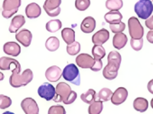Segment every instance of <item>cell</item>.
Listing matches in <instances>:
<instances>
[{"mask_svg":"<svg viewBox=\"0 0 153 114\" xmlns=\"http://www.w3.org/2000/svg\"><path fill=\"white\" fill-rule=\"evenodd\" d=\"M103 109V101L100 100H95L92 104H90L88 108V113L91 114H99Z\"/></svg>","mask_w":153,"mask_h":114,"instance_id":"83f0119b","label":"cell"},{"mask_svg":"<svg viewBox=\"0 0 153 114\" xmlns=\"http://www.w3.org/2000/svg\"><path fill=\"white\" fill-rule=\"evenodd\" d=\"M105 21L110 24L120 22L123 19V15L119 11H110L104 15Z\"/></svg>","mask_w":153,"mask_h":114,"instance_id":"7402d4cb","label":"cell"},{"mask_svg":"<svg viewBox=\"0 0 153 114\" xmlns=\"http://www.w3.org/2000/svg\"><path fill=\"white\" fill-rule=\"evenodd\" d=\"M95 59L87 53H81L76 58V63L77 66L82 69H91L94 65Z\"/></svg>","mask_w":153,"mask_h":114,"instance_id":"7c38bea8","label":"cell"},{"mask_svg":"<svg viewBox=\"0 0 153 114\" xmlns=\"http://www.w3.org/2000/svg\"><path fill=\"white\" fill-rule=\"evenodd\" d=\"M62 76V71L58 66H53L49 67L45 72V78L51 82H57Z\"/></svg>","mask_w":153,"mask_h":114,"instance_id":"9a60e30c","label":"cell"},{"mask_svg":"<svg viewBox=\"0 0 153 114\" xmlns=\"http://www.w3.org/2000/svg\"><path fill=\"white\" fill-rule=\"evenodd\" d=\"M61 4V0H45L44 3L43 9L45 11L47 15L50 17H56L61 13L60 5Z\"/></svg>","mask_w":153,"mask_h":114,"instance_id":"ba28073f","label":"cell"},{"mask_svg":"<svg viewBox=\"0 0 153 114\" xmlns=\"http://www.w3.org/2000/svg\"><path fill=\"white\" fill-rule=\"evenodd\" d=\"M12 105V100L9 97L0 94V109H6Z\"/></svg>","mask_w":153,"mask_h":114,"instance_id":"836d02e7","label":"cell"},{"mask_svg":"<svg viewBox=\"0 0 153 114\" xmlns=\"http://www.w3.org/2000/svg\"><path fill=\"white\" fill-rule=\"evenodd\" d=\"M3 51L7 55L18 56L21 53V47L16 42H7L4 44Z\"/></svg>","mask_w":153,"mask_h":114,"instance_id":"e0dca14e","label":"cell"},{"mask_svg":"<svg viewBox=\"0 0 153 114\" xmlns=\"http://www.w3.org/2000/svg\"><path fill=\"white\" fill-rule=\"evenodd\" d=\"M133 107L136 111L140 113L146 112L149 107L148 100L143 97H137L133 101Z\"/></svg>","mask_w":153,"mask_h":114,"instance_id":"603a6c76","label":"cell"},{"mask_svg":"<svg viewBox=\"0 0 153 114\" xmlns=\"http://www.w3.org/2000/svg\"><path fill=\"white\" fill-rule=\"evenodd\" d=\"M102 67H103V62H102V61L99 60V59H95L94 65L91 68V69L94 72H99L102 69Z\"/></svg>","mask_w":153,"mask_h":114,"instance_id":"74e56055","label":"cell"},{"mask_svg":"<svg viewBox=\"0 0 153 114\" xmlns=\"http://www.w3.org/2000/svg\"><path fill=\"white\" fill-rule=\"evenodd\" d=\"M46 30L51 33H55L59 31L62 27V23L59 19H54L51 20L46 24Z\"/></svg>","mask_w":153,"mask_h":114,"instance_id":"4316f807","label":"cell"},{"mask_svg":"<svg viewBox=\"0 0 153 114\" xmlns=\"http://www.w3.org/2000/svg\"><path fill=\"white\" fill-rule=\"evenodd\" d=\"M147 88H148L149 91L153 94V79L149 81V82L148 83V85H147Z\"/></svg>","mask_w":153,"mask_h":114,"instance_id":"60d3db41","label":"cell"},{"mask_svg":"<svg viewBox=\"0 0 153 114\" xmlns=\"http://www.w3.org/2000/svg\"><path fill=\"white\" fill-rule=\"evenodd\" d=\"M91 0H75V7L79 11H85L90 7Z\"/></svg>","mask_w":153,"mask_h":114,"instance_id":"d6a6232c","label":"cell"},{"mask_svg":"<svg viewBox=\"0 0 153 114\" xmlns=\"http://www.w3.org/2000/svg\"><path fill=\"white\" fill-rule=\"evenodd\" d=\"M12 75L9 78V83L13 88L26 86L33 79V72L31 69H27L20 75L21 68L16 67L12 70Z\"/></svg>","mask_w":153,"mask_h":114,"instance_id":"3957f363","label":"cell"},{"mask_svg":"<svg viewBox=\"0 0 153 114\" xmlns=\"http://www.w3.org/2000/svg\"><path fill=\"white\" fill-rule=\"evenodd\" d=\"M21 107L26 114H38L39 113V108L36 101L31 97L24 99L21 103Z\"/></svg>","mask_w":153,"mask_h":114,"instance_id":"30bf717a","label":"cell"},{"mask_svg":"<svg viewBox=\"0 0 153 114\" xmlns=\"http://www.w3.org/2000/svg\"><path fill=\"white\" fill-rule=\"evenodd\" d=\"M76 99V93L71 90L69 85L65 82H60L55 88V96L54 101L56 103L63 102L65 104H73Z\"/></svg>","mask_w":153,"mask_h":114,"instance_id":"7a4b0ae2","label":"cell"},{"mask_svg":"<svg viewBox=\"0 0 153 114\" xmlns=\"http://www.w3.org/2000/svg\"><path fill=\"white\" fill-rule=\"evenodd\" d=\"M97 94L94 89H89L87 91L80 95V99L86 104H91L96 100V98L97 97Z\"/></svg>","mask_w":153,"mask_h":114,"instance_id":"d4e9b609","label":"cell"},{"mask_svg":"<svg viewBox=\"0 0 153 114\" xmlns=\"http://www.w3.org/2000/svg\"><path fill=\"white\" fill-rule=\"evenodd\" d=\"M12 66L16 67H21L20 63L16 59L7 56H2L0 58V70L2 71L10 70V69L12 70Z\"/></svg>","mask_w":153,"mask_h":114,"instance_id":"2e32d148","label":"cell"},{"mask_svg":"<svg viewBox=\"0 0 153 114\" xmlns=\"http://www.w3.org/2000/svg\"><path fill=\"white\" fill-rule=\"evenodd\" d=\"M110 28L112 31V32L114 34L121 33L125 30L126 24L125 23L120 21V22L117 23V24H110Z\"/></svg>","mask_w":153,"mask_h":114,"instance_id":"e575fe53","label":"cell"},{"mask_svg":"<svg viewBox=\"0 0 153 114\" xmlns=\"http://www.w3.org/2000/svg\"><path fill=\"white\" fill-rule=\"evenodd\" d=\"M127 41H128V38L125 34L123 32L117 33L114 35L113 38V45L116 49L120 50L126 45Z\"/></svg>","mask_w":153,"mask_h":114,"instance_id":"44dd1931","label":"cell"},{"mask_svg":"<svg viewBox=\"0 0 153 114\" xmlns=\"http://www.w3.org/2000/svg\"><path fill=\"white\" fill-rule=\"evenodd\" d=\"M112 95H113V92L110 89L107 88H104L103 89H101L99 91L97 94V97L99 100H102V101H108L111 99Z\"/></svg>","mask_w":153,"mask_h":114,"instance_id":"4dcf8cb0","label":"cell"},{"mask_svg":"<svg viewBox=\"0 0 153 114\" xmlns=\"http://www.w3.org/2000/svg\"><path fill=\"white\" fill-rule=\"evenodd\" d=\"M62 76L66 81H69L74 85H77V86L80 85V72L77 66L73 63L65 66L62 71Z\"/></svg>","mask_w":153,"mask_h":114,"instance_id":"5b68a950","label":"cell"},{"mask_svg":"<svg viewBox=\"0 0 153 114\" xmlns=\"http://www.w3.org/2000/svg\"><path fill=\"white\" fill-rule=\"evenodd\" d=\"M129 33L131 38L141 39L144 35V28L142 26L139 19L136 17H131L128 20Z\"/></svg>","mask_w":153,"mask_h":114,"instance_id":"8992f818","label":"cell"},{"mask_svg":"<svg viewBox=\"0 0 153 114\" xmlns=\"http://www.w3.org/2000/svg\"><path fill=\"white\" fill-rule=\"evenodd\" d=\"M110 39V32L105 28H102L101 30L96 32L95 34L92 37V42L94 45H103Z\"/></svg>","mask_w":153,"mask_h":114,"instance_id":"5bb4252c","label":"cell"},{"mask_svg":"<svg viewBox=\"0 0 153 114\" xmlns=\"http://www.w3.org/2000/svg\"><path fill=\"white\" fill-rule=\"evenodd\" d=\"M92 54L94 59L101 60L106 56V50L102 45H94L92 48Z\"/></svg>","mask_w":153,"mask_h":114,"instance_id":"f546056e","label":"cell"},{"mask_svg":"<svg viewBox=\"0 0 153 114\" xmlns=\"http://www.w3.org/2000/svg\"><path fill=\"white\" fill-rule=\"evenodd\" d=\"M151 107H152V108L153 109V98L152 99V100H151Z\"/></svg>","mask_w":153,"mask_h":114,"instance_id":"7bdbcfd3","label":"cell"},{"mask_svg":"<svg viewBox=\"0 0 153 114\" xmlns=\"http://www.w3.org/2000/svg\"><path fill=\"white\" fill-rule=\"evenodd\" d=\"M38 94L42 98L45 99L47 101L54 99L55 96V88L51 84L43 83L38 89Z\"/></svg>","mask_w":153,"mask_h":114,"instance_id":"9c48e42d","label":"cell"},{"mask_svg":"<svg viewBox=\"0 0 153 114\" xmlns=\"http://www.w3.org/2000/svg\"><path fill=\"white\" fill-rule=\"evenodd\" d=\"M121 61L122 57L117 51H111L108 54L107 65L103 71V75L106 79L113 80L117 78Z\"/></svg>","mask_w":153,"mask_h":114,"instance_id":"6da1fadb","label":"cell"},{"mask_svg":"<svg viewBox=\"0 0 153 114\" xmlns=\"http://www.w3.org/2000/svg\"><path fill=\"white\" fill-rule=\"evenodd\" d=\"M106 8L110 11H119L123 6V0H106Z\"/></svg>","mask_w":153,"mask_h":114,"instance_id":"f1b7e54d","label":"cell"},{"mask_svg":"<svg viewBox=\"0 0 153 114\" xmlns=\"http://www.w3.org/2000/svg\"><path fill=\"white\" fill-rule=\"evenodd\" d=\"M130 45L132 48L136 51H139L141 50L143 47V39H133L131 38L130 40Z\"/></svg>","mask_w":153,"mask_h":114,"instance_id":"d590c367","label":"cell"},{"mask_svg":"<svg viewBox=\"0 0 153 114\" xmlns=\"http://www.w3.org/2000/svg\"><path fill=\"white\" fill-rule=\"evenodd\" d=\"M145 24H146V26L147 27V28L150 30H153V15L146 19Z\"/></svg>","mask_w":153,"mask_h":114,"instance_id":"f35d334b","label":"cell"},{"mask_svg":"<svg viewBox=\"0 0 153 114\" xmlns=\"http://www.w3.org/2000/svg\"><path fill=\"white\" fill-rule=\"evenodd\" d=\"M25 23V18L22 15L15 16L11 21V24L9 26V31L10 33H16Z\"/></svg>","mask_w":153,"mask_h":114,"instance_id":"ffe728a7","label":"cell"},{"mask_svg":"<svg viewBox=\"0 0 153 114\" xmlns=\"http://www.w3.org/2000/svg\"><path fill=\"white\" fill-rule=\"evenodd\" d=\"M146 39L149 43H153V30H151L150 31H149L146 35Z\"/></svg>","mask_w":153,"mask_h":114,"instance_id":"ab89813d","label":"cell"},{"mask_svg":"<svg viewBox=\"0 0 153 114\" xmlns=\"http://www.w3.org/2000/svg\"><path fill=\"white\" fill-rule=\"evenodd\" d=\"M49 114H55V113H60V114H65L66 113V110L64 108V107L61 105H54L51 106L48 110Z\"/></svg>","mask_w":153,"mask_h":114,"instance_id":"8d00e7d4","label":"cell"},{"mask_svg":"<svg viewBox=\"0 0 153 114\" xmlns=\"http://www.w3.org/2000/svg\"><path fill=\"white\" fill-rule=\"evenodd\" d=\"M80 44L78 42L74 41L73 43L68 44L67 46V53L71 56H75L80 53Z\"/></svg>","mask_w":153,"mask_h":114,"instance_id":"1f68e13d","label":"cell"},{"mask_svg":"<svg viewBox=\"0 0 153 114\" xmlns=\"http://www.w3.org/2000/svg\"><path fill=\"white\" fill-rule=\"evenodd\" d=\"M22 5V0H4L2 15L5 18H10L19 11Z\"/></svg>","mask_w":153,"mask_h":114,"instance_id":"52a82bcc","label":"cell"},{"mask_svg":"<svg viewBox=\"0 0 153 114\" xmlns=\"http://www.w3.org/2000/svg\"><path fill=\"white\" fill-rule=\"evenodd\" d=\"M61 37L63 38V40L67 44H70L75 41V32L72 28H64L61 31Z\"/></svg>","mask_w":153,"mask_h":114,"instance_id":"cb8c5ba5","label":"cell"},{"mask_svg":"<svg viewBox=\"0 0 153 114\" xmlns=\"http://www.w3.org/2000/svg\"><path fill=\"white\" fill-rule=\"evenodd\" d=\"M4 78H5V76H4V74L2 72H0V81H2V80L4 79Z\"/></svg>","mask_w":153,"mask_h":114,"instance_id":"b9f144b4","label":"cell"},{"mask_svg":"<svg viewBox=\"0 0 153 114\" xmlns=\"http://www.w3.org/2000/svg\"><path fill=\"white\" fill-rule=\"evenodd\" d=\"M16 40L22 44L23 47H28L31 45L32 40V34L30 31L27 29H23L16 34Z\"/></svg>","mask_w":153,"mask_h":114,"instance_id":"4fadbf2b","label":"cell"},{"mask_svg":"<svg viewBox=\"0 0 153 114\" xmlns=\"http://www.w3.org/2000/svg\"><path fill=\"white\" fill-rule=\"evenodd\" d=\"M60 47V41L56 37H51L46 40L45 47L50 52H54Z\"/></svg>","mask_w":153,"mask_h":114,"instance_id":"484cf974","label":"cell"},{"mask_svg":"<svg viewBox=\"0 0 153 114\" xmlns=\"http://www.w3.org/2000/svg\"><path fill=\"white\" fill-rule=\"evenodd\" d=\"M96 28V21L93 17L88 16L82 21L80 24V30L85 34L92 33Z\"/></svg>","mask_w":153,"mask_h":114,"instance_id":"d6986e66","label":"cell"},{"mask_svg":"<svg viewBox=\"0 0 153 114\" xmlns=\"http://www.w3.org/2000/svg\"><path fill=\"white\" fill-rule=\"evenodd\" d=\"M134 11L139 18L146 20L153 12L152 2L151 0H139L135 4Z\"/></svg>","mask_w":153,"mask_h":114,"instance_id":"277c9868","label":"cell"},{"mask_svg":"<svg viewBox=\"0 0 153 114\" xmlns=\"http://www.w3.org/2000/svg\"><path fill=\"white\" fill-rule=\"evenodd\" d=\"M152 2H153V0H152Z\"/></svg>","mask_w":153,"mask_h":114,"instance_id":"ee69618b","label":"cell"},{"mask_svg":"<svg viewBox=\"0 0 153 114\" xmlns=\"http://www.w3.org/2000/svg\"><path fill=\"white\" fill-rule=\"evenodd\" d=\"M25 14L30 19L37 18L42 14V9L38 4L35 2H31L25 8Z\"/></svg>","mask_w":153,"mask_h":114,"instance_id":"ac0fdd59","label":"cell"},{"mask_svg":"<svg viewBox=\"0 0 153 114\" xmlns=\"http://www.w3.org/2000/svg\"><path fill=\"white\" fill-rule=\"evenodd\" d=\"M128 97V91L125 88H118L115 91L111 97V102L114 105H120L126 100Z\"/></svg>","mask_w":153,"mask_h":114,"instance_id":"8fae6325","label":"cell"}]
</instances>
